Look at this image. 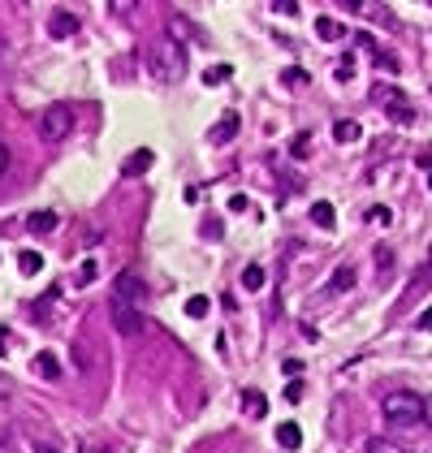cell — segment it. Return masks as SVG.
I'll return each mask as SVG.
<instances>
[{"label":"cell","mask_w":432,"mask_h":453,"mask_svg":"<svg viewBox=\"0 0 432 453\" xmlns=\"http://www.w3.org/2000/svg\"><path fill=\"white\" fill-rule=\"evenodd\" d=\"M147 70L156 83H182L186 78V43L178 35H160L147 52Z\"/></svg>","instance_id":"cell-1"},{"label":"cell","mask_w":432,"mask_h":453,"mask_svg":"<svg viewBox=\"0 0 432 453\" xmlns=\"http://www.w3.org/2000/svg\"><path fill=\"white\" fill-rule=\"evenodd\" d=\"M380 414H385V423L407 432L415 423H424V397L407 393V388H398V393H385V401H380Z\"/></svg>","instance_id":"cell-2"},{"label":"cell","mask_w":432,"mask_h":453,"mask_svg":"<svg viewBox=\"0 0 432 453\" xmlns=\"http://www.w3.org/2000/svg\"><path fill=\"white\" fill-rule=\"evenodd\" d=\"M74 129V108L70 104H48L43 112H39V121H35V134L43 138V143H61Z\"/></svg>","instance_id":"cell-3"},{"label":"cell","mask_w":432,"mask_h":453,"mask_svg":"<svg viewBox=\"0 0 432 453\" xmlns=\"http://www.w3.org/2000/svg\"><path fill=\"white\" fill-rule=\"evenodd\" d=\"M113 298H117V302H130V306H143V302H147V281H143V272L121 268L117 277H113Z\"/></svg>","instance_id":"cell-4"},{"label":"cell","mask_w":432,"mask_h":453,"mask_svg":"<svg viewBox=\"0 0 432 453\" xmlns=\"http://www.w3.org/2000/svg\"><path fill=\"white\" fill-rule=\"evenodd\" d=\"M113 328H117L121 337H138V333H143V315H138V306L117 302V298H113Z\"/></svg>","instance_id":"cell-5"},{"label":"cell","mask_w":432,"mask_h":453,"mask_svg":"<svg viewBox=\"0 0 432 453\" xmlns=\"http://www.w3.org/2000/svg\"><path fill=\"white\" fill-rule=\"evenodd\" d=\"M385 112H389V121H398V125H411V121H415V108L402 100V91H389Z\"/></svg>","instance_id":"cell-6"},{"label":"cell","mask_w":432,"mask_h":453,"mask_svg":"<svg viewBox=\"0 0 432 453\" xmlns=\"http://www.w3.org/2000/svg\"><path fill=\"white\" fill-rule=\"evenodd\" d=\"M234 134H238V112H225V117L216 121V129H212V143L225 147V143H234Z\"/></svg>","instance_id":"cell-7"},{"label":"cell","mask_w":432,"mask_h":453,"mask_svg":"<svg viewBox=\"0 0 432 453\" xmlns=\"http://www.w3.org/2000/svg\"><path fill=\"white\" fill-rule=\"evenodd\" d=\"M152 160H156L152 151H130V156H125V165H121V173L125 177H143V173L152 169Z\"/></svg>","instance_id":"cell-8"},{"label":"cell","mask_w":432,"mask_h":453,"mask_svg":"<svg viewBox=\"0 0 432 453\" xmlns=\"http://www.w3.org/2000/svg\"><path fill=\"white\" fill-rule=\"evenodd\" d=\"M243 410H247L251 419H264V414H268V397L260 393V388H247V393H243Z\"/></svg>","instance_id":"cell-9"},{"label":"cell","mask_w":432,"mask_h":453,"mask_svg":"<svg viewBox=\"0 0 432 453\" xmlns=\"http://www.w3.org/2000/svg\"><path fill=\"white\" fill-rule=\"evenodd\" d=\"M355 277H359V272H355V264H342L338 272H333V281H329V294H346V289L355 285Z\"/></svg>","instance_id":"cell-10"},{"label":"cell","mask_w":432,"mask_h":453,"mask_svg":"<svg viewBox=\"0 0 432 453\" xmlns=\"http://www.w3.org/2000/svg\"><path fill=\"white\" fill-rule=\"evenodd\" d=\"M277 445L294 453V449L302 445V428H298V423H281V428H277Z\"/></svg>","instance_id":"cell-11"},{"label":"cell","mask_w":432,"mask_h":453,"mask_svg":"<svg viewBox=\"0 0 432 453\" xmlns=\"http://www.w3.org/2000/svg\"><path fill=\"white\" fill-rule=\"evenodd\" d=\"M74 30H78V18H74V13H65V9L52 13V35H56V39H70Z\"/></svg>","instance_id":"cell-12"},{"label":"cell","mask_w":432,"mask_h":453,"mask_svg":"<svg viewBox=\"0 0 432 453\" xmlns=\"http://www.w3.org/2000/svg\"><path fill=\"white\" fill-rule=\"evenodd\" d=\"M311 220L320 224V229H333V224H338V212H333V203H311Z\"/></svg>","instance_id":"cell-13"},{"label":"cell","mask_w":432,"mask_h":453,"mask_svg":"<svg viewBox=\"0 0 432 453\" xmlns=\"http://www.w3.org/2000/svg\"><path fill=\"white\" fill-rule=\"evenodd\" d=\"M316 35L325 39V43H338V39L346 35V26H342V22H333V18H320V22H316Z\"/></svg>","instance_id":"cell-14"},{"label":"cell","mask_w":432,"mask_h":453,"mask_svg":"<svg viewBox=\"0 0 432 453\" xmlns=\"http://www.w3.org/2000/svg\"><path fill=\"white\" fill-rule=\"evenodd\" d=\"M26 229H30V233H48V229H56V212H30V216H26Z\"/></svg>","instance_id":"cell-15"},{"label":"cell","mask_w":432,"mask_h":453,"mask_svg":"<svg viewBox=\"0 0 432 453\" xmlns=\"http://www.w3.org/2000/svg\"><path fill=\"white\" fill-rule=\"evenodd\" d=\"M333 138H338V143H359L363 138V125L359 121H338V125H333Z\"/></svg>","instance_id":"cell-16"},{"label":"cell","mask_w":432,"mask_h":453,"mask_svg":"<svg viewBox=\"0 0 432 453\" xmlns=\"http://www.w3.org/2000/svg\"><path fill=\"white\" fill-rule=\"evenodd\" d=\"M35 376H43V380H56V376H61L56 354H39V359H35Z\"/></svg>","instance_id":"cell-17"},{"label":"cell","mask_w":432,"mask_h":453,"mask_svg":"<svg viewBox=\"0 0 432 453\" xmlns=\"http://www.w3.org/2000/svg\"><path fill=\"white\" fill-rule=\"evenodd\" d=\"M18 268L26 272V277H35V272L43 268V255H39V251H22V255H18Z\"/></svg>","instance_id":"cell-18"},{"label":"cell","mask_w":432,"mask_h":453,"mask_svg":"<svg viewBox=\"0 0 432 453\" xmlns=\"http://www.w3.org/2000/svg\"><path fill=\"white\" fill-rule=\"evenodd\" d=\"M264 281H268V277H264L260 264H251V268L243 272V285H247V289H264Z\"/></svg>","instance_id":"cell-19"},{"label":"cell","mask_w":432,"mask_h":453,"mask_svg":"<svg viewBox=\"0 0 432 453\" xmlns=\"http://www.w3.org/2000/svg\"><path fill=\"white\" fill-rule=\"evenodd\" d=\"M186 315H190V319H203V315H207V298H203V294L186 298Z\"/></svg>","instance_id":"cell-20"},{"label":"cell","mask_w":432,"mask_h":453,"mask_svg":"<svg viewBox=\"0 0 432 453\" xmlns=\"http://www.w3.org/2000/svg\"><path fill=\"white\" fill-rule=\"evenodd\" d=\"M203 78H207V83H225V78H229V65H216V70H207Z\"/></svg>","instance_id":"cell-21"},{"label":"cell","mask_w":432,"mask_h":453,"mask_svg":"<svg viewBox=\"0 0 432 453\" xmlns=\"http://www.w3.org/2000/svg\"><path fill=\"white\" fill-rule=\"evenodd\" d=\"M367 220H372V224H389V207H372Z\"/></svg>","instance_id":"cell-22"},{"label":"cell","mask_w":432,"mask_h":453,"mask_svg":"<svg viewBox=\"0 0 432 453\" xmlns=\"http://www.w3.org/2000/svg\"><path fill=\"white\" fill-rule=\"evenodd\" d=\"M91 281H95V264L87 259V264H83V272H78V285H91Z\"/></svg>","instance_id":"cell-23"},{"label":"cell","mask_w":432,"mask_h":453,"mask_svg":"<svg viewBox=\"0 0 432 453\" xmlns=\"http://www.w3.org/2000/svg\"><path fill=\"white\" fill-rule=\"evenodd\" d=\"M285 83H290V87H302V83H307V74H302V70H285Z\"/></svg>","instance_id":"cell-24"},{"label":"cell","mask_w":432,"mask_h":453,"mask_svg":"<svg viewBox=\"0 0 432 453\" xmlns=\"http://www.w3.org/2000/svg\"><path fill=\"white\" fill-rule=\"evenodd\" d=\"M367 453H398L389 441H372V445H367Z\"/></svg>","instance_id":"cell-25"},{"label":"cell","mask_w":432,"mask_h":453,"mask_svg":"<svg viewBox=\"0 0 432 453\" xmlns=\"http://www.w3.org/2000/svg\"><path fill=\"white\" fill-rule=\"evenodd\" d=\"M83 453H113V449H108V445H95V441H87V445H83Z\"/></svg>","instance_id":"cell-26"},{"label":"cell","mask_w":432,"mask_h":453,"mask_svg":"<svg viewBox=\"0 0 432 453\" xmlns=\"http://www.w3.org/2000/svg\"><path fill=\"white\" fill-rule=\"evenodd\" d=\"M9 354V328H0V359Z\"/></svg>","instance_id":"cell-27"},{"label":"cell","mask_w":432,"mask_h":453,"mask_svg":"<svg viewBox=\"0 0 432 453\" xmlns=\"http://www.w3.org/2000/svg\"><path fill=\"white\" fill-rule=\"evenodd\" d=\"M420 328H424V333H432V306H428V311L420 315Z\"/></svg>","instance_id":"cell-28"},{"label":"cell","mask_w":432,"mask_h":453,"mask_svg":"<svg viewBox=\"0 0 432 453\" xmlns=\"http://www.w3.org/2000/svg\"><path fill=\"white\" fill-rule=\"evenodd\" d=\"M5 169H9V147L0 143V173H5Z\"/></svg>","instance_id":"cell-29"},{"label":"cell","mask_w":432,"mask_h":453,"mask_svg":"<svg viewBox=\"0 0 432 453\" xmlns=\"http://www.w3.org/2000/svg\"><path fill=\"white\" fill-rule=\"evenodd\" d=\"M424 423L432 428V397H424Z\"/></svg>","instance_id":"cell-30"},{"label":"cell","mask_w":432,"mask_h":453,"mask_svg":"<svg viewBox=\"0 0 432 453\" xmlns=\"http://www.w3.org/2000/svg\"><path fill=\"white\" fill-rule=\"evenodd\" d=\"M428 190H432V169H428Z\"/></svg>","instance_id":"cell-31"}]
</instances>
